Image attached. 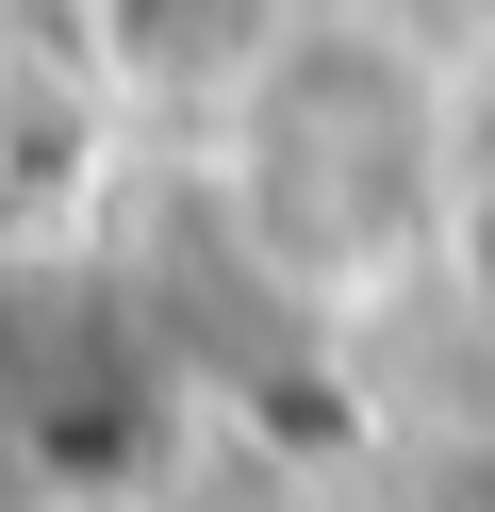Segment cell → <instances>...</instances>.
I'll use <instances>...</instances> for the list:
<instances>
[{
    "mask_svg": "<svg viewBox=\"0 0 495 512\" xmlns=\"http://www.w3.org/2000/svg\"><path fill=\"white\" fill-rule=\"evenodd\" d=\"M83 17V50L132 83V100H182V116H215L231 83L264 67V50L314 17V0H66Z\"/></svg>",
    "mask_w": 495,
    "mask_h": 512,
    "instance_id": "cell-2",
    "label": "cell"
},
{
    "mask_svg": "<svg viewBox=\"0 0 495 512\" xmlns=\"http://www.w3.org/2000/svg\"><path fill=\"white\" fill-rule=\"evenodd\" d=\"M215 215L281 298H363L462 215V149L413 50L297 17L248 83L215 100Z\"/></svg>",
    "mask_w": 495,
    "mask_h": 512,
    "instance_id": "cell-1",
    "label": "cell"
},
{
    "mask_svg": "<svg viewBox=\"0 0 495 512\" xmlns=\"http://www.w3.org/2000/svg\"><path fill=\"white\" fill-rule=\"evenodd\" d=\"M446 248H462V298H479V331H495V166L462 182V215H446Z\"/></svg>",
    "mask_w": 495,
    "mask_h": 512,
    "instance_id": "cell-3",
    "label": "cell"
}]
</instances>
